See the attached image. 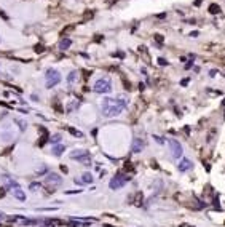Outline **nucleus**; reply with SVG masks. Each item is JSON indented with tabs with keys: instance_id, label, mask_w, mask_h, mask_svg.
I'll use <instances>...</instances> for the list:
<instances>
[{
	"instance_id": "nucleus-1",
	"label": "nucleus",
	"mask_w": 225,
	"mask_h": 227,
	"mask_svg": "<svg viewBox=\"0 0 225 227\" xmlns=\"http://www.w3.org/2000/svg\"><path fill=\"white\" fill-rule=\"evenodd\" d=\"M128 106V101L125 98H105L102 104H101V110H102V115L105 117H117L123 112V109Z\"/></svg>"
},
{
	"instance_id": "nucleus-2",
	"label": "nucleus",
	"mask_w": 225,
	"mask_h": 227,
	"mask_svg": "<svg viewBox=\"0 0 225 227\" xmlns=\"http://www.w3.org/2000/svg\"><path fill=\"white\" fill-rule=\"evenodd\" d=\"M93 90L96 93L99 95H105V93H110L112 91V82L109 77H101V79H97L93 85Z\"/></svg>"
},
{
	"instance_id": "nucleus-3",
	"label": "nucleus",
	"mask_w": 225,
	"mask_h": 227,
	"mask_svg": "<svg viewBox=\"0 0 225 227\" xmlns=\"http://www.w3.org/2000/svg\"><path fill=\"white\" fill-rule=\"evenodd\" d=\"M45 77H46V88H53L61 82V74L56 69H48Z\"/></svg>"
},
{
	"instance_id": "nucleus-4",
	"label": "nucleus",
	"mask_w": 225,
	"mask_h": 227,
	"mask_svg": "<svg viewBox=\"0 0 225 227\" xmlns=\"http://www.w3.org/2000/svg\"><path fill=\"white\" fill-rule=\"evenodd\" d=\"M129 181V176H125V174H117V176H114V178L110 179V182H109V186H110V189L112 190H118V189H122L126 182Z\"/></svg>"
},
{
	"instance_id": "nucleus-5",
	"label": "nucleus",
	"mask_w": 225,
	"mask_h": 227,
	"mask_svg": "<svg viewBox=\"0 0 225 227\" xmlns=\"http://www.w3.org/2000/svg\"><path fill=\"white\" fill-rule=\"evenodd\" d=\"M168 144H169V149H171V155L174 158H180L182 154H184V151H182V144L179 143L177 139H172L169 138L168 139Z\"/></svg>"
},
{
	"instance_id": "nucleus-6",
	"label": "nucleus",
	"mask_w": 225,
	"mask_h": 227,
	"mask_svg": "<svg viewBox=\"0 0 225 227\" xmlns=\"http://www.w3.org/2000/svg\"><path fill=\"white\" fill-rule=\"evenodd\" d=\"M62 182V178L58 174V173H50V174H46V178H45V184L46 186H59V184Z\"/></svg>"
},
{
	"instance_id": "nucleus-7",
	"label": "nucleus",
	"mask_w": 225,
	"mask_h": 227,
	"mask_svg": "<svg viewBox=\"0 0 225 227\" xmlns=\"http://www.w3.org/2000/svg\"><path fill=\"white\" fill-rule=\"evenodd\" d=\"M0 138H2V141H5V143H8V141H11L13 138H15V133L11 131L10 125H6V126H3V128L0 130Z\"/></svg>"
},
{
	"instance_id": "nucleus-8",
	"label": "nucleus",
	"mask_w": 225,
	"mask_h": 227,
	"mask_svg": "<svg viewBox=\"0 0 225 227\" xmlns=\"http://www.w3.org/2000/svg\"><path fill=\"white\" fill-rule=\"evenodd\" d=\"M86 157H89V152L88 151H85V149H77V151H72L70 152V158H77L78 162H82L83 158H86Z\"/></svg>"
},
{
	"instance_id": "nucleus-9",
	"label": "nucleus",
	"mask_w": 225,
	"mask_h": 227,
	"mask_svg": "<svg viewBox=\"0 0 225 227\" xmlns=\"http://www.w3.org/2000/svg\"><path fill=\"white\" fill-rule=\"evenodd\" d=\"M144 147H145V143L142 139H139V138H134L132 139V144H131V151L134 152V154H139V152H142L144 151Z\"/></svg>"
},
{
	"instance_id": "nucleus-10",
	"label": "nucleus",
	"mask_w": 225,
	"mask_h": 227,
	"mask_svg": "<svg viewBox=\"0 0 225 227\" xmlns=\"http://www.w3.org/2000/svg\"><path fill=\"white\" fill-rule=\"evenodd\" d=\"M2 179H3V184H5V187L6 189H11V190H15V189H21L19 187V184L13 179V178H10V176H2Z\"/></svg>"
},
{
	"instance_id": "nucleus-11",
	"label": "nucleus",
	"mask_w": 225,
	"mask_h": 227,
	"mask_svg": "<svg viewBox=\"0 0 225 227\" xmlns=\"http://www.w3.org/2000/svg\"><path fill=\"white\" fill-rule=\"evenodd\" d=\"M77 80H78V72H77V70H72V72L67 75V85L72 88L74 85L77 83Z\"/></svg>"
},
{
	"instance_id": "nucleus-12",
	"label": "nucleus",
	"mask_w": 225,
	"mask_h": 227,
	"mask_svg": "<svg viewBox=\"0 0 225 227\" xmlns=\"http://www.w3.org/2000/svg\"><path fill=\"white\" fill-rule=\"evenodd\" d=\"M177 168H179V171L184 173V171H187V169H190V168H192V162L188 160V158H184V160H182L179 165H177Z\"/></svg>"
},
{
	"instance_id": "nucleus-13",
	"label": "nucleus",
	"mask_w": 225,
	"mask_h": 227,
	"mask_svg": "<svg viewBox=\"0 0 225 227\" xmlns=\"http://www.w3.org/2000/svg\"><path fill=\"white\" fill-rule=\"evenodd\" d=\"M13 195H15L18 200H21V202L26 200V194L23 192V189H15V190H13Z\"/></svg>"
},
{
	"instance_id": "nucleus-14",
	"label": "nucleus",
	"mask_w": 225,
	"mask_h": 227,
	"mask_svg": "<svg viewBox=\"0 0 225 227\" xmlns=\"http://www.w3.org/2000/svg\"><path fill=\"white\" fill-rule=\"evenodd\" d=\"M64 151H66V147H64V146H54V147H53V151H51V154L56 155V157H59V155L64 152Z\"/></svg>"
},
{
	"instance_id": "nucleus-15",
	"label": "nucleus",
	"mask_w": 225,
	"mask_h": 227,
	"mask_svg": "<svg viewBox=\"0 0 225 227\" xmlns=\"http://www.w3.org/2000/svg\"><path fill=\"white\" fill-rule=\"evenodd\" d=\"M70 45H72V40H70V39H62L61 43H59V48L61 50H67Z\"/></svg>"
},
{
	"instance_id": "nucleus-16",
	"label": "nucleus",
	"mask_w": 225,
	"mask_h": 227,
	"mask_svg": "<svg viewBox=\"0 0 225 227\" xmlns=\"http://www.w3.org/2000/svg\"><path fill=\"white\" fill-rule=\"evenodd\" d=\"M82 182L83 184H91V182H93V174L85 173V174H83V178H82Z\"/></svg>"
},
{
	"instance_id": "nucleus-17",
	"label": "nucleus",
	"mask_w": 225,
	"mask_h": 227,
	"mask_svg": "<svg viewBox=\"0 0 225 227\" xmlns=\"http://www.w3.org/2000/svg\"><path fill=\"white\" fill-rule=\"evenodd\" d=\"M219 11H220L219 5H216V3H211L209 5V13H211V15H217Z\"/></svg>"
},
{
	"instance_id": "nucleus-18",
	"label": "nucleus",
	"mask_w": 225,
	"mask_h": 227,
	"mask_svg": "<svg viewBox=\"0 0 225 227\" xmlns=\"http://www.w3.org/2000/svg\"><path fill=\"white\" fill-rule=\"evenodd\" d=\"M59 141H61V134H53L50 138V143H53V144H58Z\"/></svg>"
},
{
	"instance_id": "nucleus-19",
	"label": "nucleus",
	"mask_w": 225,
	"mask_h": 227,
	"mask_svg": "<svg viewBox=\"0 0 225 227\" xmlns=\"http://www.w3.org/2000/svg\"><path fill=\"white\" fill-rule=\"evenodd\" d=\"M40 187H42V186H40V182H32L31 186H29V189L32 190V192H37V190H38Z\"/></svg>"
},
{
	"instance_id": "nucleus-20",
	"label": "nucleus",
	"mask_w": 225,
	"mask_h": 227,
	"mask_svg": "<svg viewBox=\"0 0 225 227\" xmlns=\"http://www.w3.org/2000/svg\"><path fill=\"white\" fill-rule=\"evenodd\" d=\"M69 131L74 134V136H77V138H83V133L82 131H78V130H74V128H69Z\"/></svg>"
},
{
	"instance_id": "nucleus-21",
	"label": "nucleus",
	"mask_w": 225,
	"mask_h": 227,
	"mask_svg": "<svg viewBox=\"0 0 225 227\" xmlns=\"http://www.w3.org/2000/svg\"><path fill=\"white\" fill-rule=\"evenodd\" d=\"M16 122L19 123V128H21V130H26V123L23 122V120H19V118H16Z\"/></svg>"
},
{
	"instance_id": "nucleus-22",
	"label": "nucleus",
	"mask_w": 225,
	"mask_h": 227,
	"mask_svg": "<svg viewBox=\"0 0 225 227\" xmlns=\"http://www.w3.org/2000/svg\"><path fill=\"white\" fill-rule=\"evenodd\" d=\"M155 40L158 42V43H161V42H163V37H161L160 34H157V35H155Z\"/></svg>"
},
{
	"instance_id": "nucleus-23",
	"label": "nucleus",
	"mask_w": 225,
	"mask_h": 227,
	"mask_svg": "<svg viewBox=\"0 0 225 227\" xmlns=\"http://www.w3.org/2000/svg\"><path fill=\"white\" fill-rule=\"evenodd\" d=\"M35 51H37V53H40V51H43V47H42V45H38L37 48H35Z\"/></svg>"
},
{
	"instance_id": "nucleus-24",
	"label": "nucleus",
	"mask_w": 225,
	"mask_h": 227,
	"mask_svg": "<svg viewBox=\"0 0 225 227\" xmlns=\"http://www.w3.org/2000/svg\"><path fill=\"white\" fill-rule=\"evenodd\" d=\"M158 61H160V64H161V66H165V64H168V62H166V61H165L163 58H160Z\"/></svg>"
},
{
	"instance_id": "nucleus-25",
	"label": "nucleus",
	"mask_w": 225,
	"mask_h": 227,
	"mask_svg": "<svg viewBox=\"0 0 225 227\" xmlns=\"http://www.w3.org/2000/svg\"><path fill=\"white\" fill-rule=\"evenodd\" d=\"M155 139H157V141H158V143H160V144H161V143H163V139H161V138H160V136H155Z\"/></svg>"
},
{
	"instance_id": "nucleus-26",
	"label": "nucleus",
	"mask_w": 225,
	"mask_h": 227,
	"mask_svg": "<svg viewBox=\"0 0 225 227\" xmlns=\"http://www.w3.org/2000/svg\"><path fill=\"white\" fill-rule=\"evenodd\" d=\"M2 219H5V214H3L2 211H0V221H2Z\"/></svg>"
}]
</instances>
